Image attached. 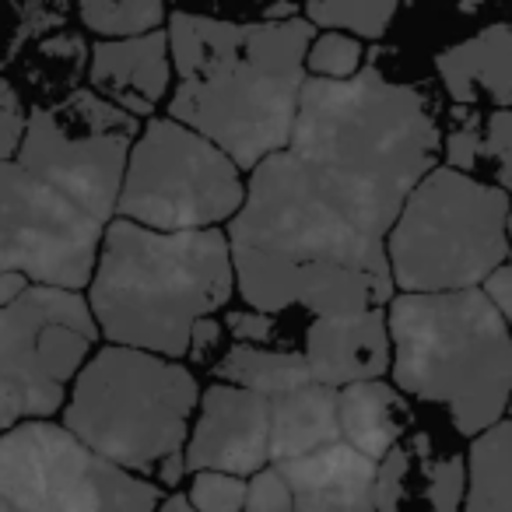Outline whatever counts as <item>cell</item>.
<instances>
[{"mask_svg": "<svg viewBox=\"0 0 512 512\" xmlns=\"http://www.w3.org/2000/svg\"><path fill=\"white\" fill-rule=\"evenodd\" d=\"M267 400H271V463L344 439L337 386L309 379Z\"/></svg>", "mask_w": 512, "mask_h": 512, "instance_id": "ffe728a7", "label": "cell"}, {"mask_svg": "<svg viewBox=\"0 0 512 512\" xmlns=\"http://www.w3.org/2000/svg\"><path fill=\"white\" fill-rule=\"evenodd\" d=\"M397 0H306L313 25L344 29L358 39H379L393 22Z\"/></svg>", "mask_w": 512, "mask_h": 512, "instance_id": "d4e9b609", "label": "cell"}, {"mask_svg": "<svg viewBox=\"0 0 512 512\" xmlns=\"http://www.w3.org/2000/svg\"><path fill=\"white\" fill-rule=\"evenodd\" d=\"M449 99L460 106L512 109V25H491L435 57Z\"/></svg>", "mask_w": 512, "mask_h": 512, "instance_id": "ac0fdd59", "label": "cell"}, {"mask_svg": "<svg viewBox=\"0 0 512 512\" xmlns=\"http://www.w3.org/2000/svg\"><path fill=\"white\" fill-rule=\"evenodd\" d=\"M288 148L309 162L372 228L386 235L404 197L442 148L428 95L376 67L302 81Z\"/></svg>", "mask_w": 512, "mask_h": 512, "instance_id": "3957f363", "label": "cell"}, {"mask_svg": "<svg viewBox=\"0 0 512 512\" xmlns=\"http://www.w3.org/2000/svg\"><path fill=\"white\" fill-rule=\"evenodd\" d=\"M225 330L232 334V341L278 344V313H260V309H246V313H228Z\"/></svg>", "mask_w": 512, "mask_h": 512, "instance_id": "f546056e", "label": "cell"}, {"mask_svg": "<svg viewBox=\"0 0 512 512\" xmlns=\"http://www.w3.org/2000/svg\"><path fill=\"white\" fill-rule=\"evenodd\" d=\"M463 509H512V421L498 418L484 432L470 435Z\"/></svg>", "mask_w": 512, "mask_h": 512, "instance_id": "603a6c76", "label": "cell"}, {"mask_svg": "<svg viewBox=\"0 0 512 512\" xmlns=\"http://www.w3.org/2000/svg\"><path fill=\"white\" fill-rule=\"evenodd\" d=\"M211 369L225 383L246 386V390L264 393V397L285 393L292 386H302L313 379L302 351L267 348V344H253V341H228L221 348V355L211 362Z\"/></svg>", "mask_w": 512, "mask_h": 512, "instance_id": "44dd1931", "label": "cell"}, {"mask_svg": "<svg viewBox=\"0 0 512 512\" xmlns=\"http://www.w3.org/2000/svg\"><path fill=\"white\" fill-rule=\"evenodd\" d=\"M302 355H306L309 376L327 386L386 376L393 365L390 316L383 306L316 316L306 330Z\"/></svg>", "mask_w": 512, "mask_h": 512, "instance_id": "5bb4252c", "label": "cell"}, {"mask_svg": "<svg viewBox=\"0 0 512 512\" xmlns=\"http://www.w3.org/2000/svg\"><path fill=\"white\" fill-rule=\"evenodd\" d=\"M481 288L491 295V302L498 306V313H502L505 323L512 327V260L509 264H498L495 271L481 281Z\"/></svg>", "mask_w": 512, "mask_h": 512, "instance_id": "4dcf8cb0", "label": "cell"}, {"mask_svg": "<svg viewBox=\"0 0 512 512\" xmlns=\"http://www.w3.org/2000/svg\"><path fill=\"white\" fill-rule=\"evenodd\" d=\"M509 260H512V249H509Z\"/></svg>", "mask_w": 512, "mask_h": 512, "instance_id": "8d00e7d4", "label": "cell"}, {"mask_svg": "<svg viewBox=\"0 0 512 512\" xmlns=\"http://www.w3.org/2000/svg\"><path fill=\"white\" fill-rule=\"evenodd\" d=\"M137 134L141 116L88 85L67 92L53 106L32 109L15 158L88 214L109 221Z\"/></svg>", "mask_w": 512, "mask_h": 512, "instance_id": "8fae6325", "label": "cell"}, {"mask_svg": "<svg viewBox=\"0 0 512 512\" xmlns=\"http://www.w3.org/2000/svg\"><path fill=\"white\" fill-rule=\"evenodd\" d=\"M242 169L200 130L151 116L130 148L116 214L151 228H207L239 211Z\"/></svg>", "mask_w": 512, "mask_h": 512, "instance_id": "30bf717a", "label": "cell"}, {"mask_svg": "<svg viewBox=\"0 0 512 512\" xmlns=\"http://www.w3.org/2000/svg\"><path fill=\"white\" fill-rule=\"evenodd\" d=\"M102 228L95 214L25 169L0 162V271H25L39 285L88 288Z\"/></svg>", "mask_w": 512, "mask_h": 512, "instance_id": "7c38bea8", "label": "cell"}, {"mask_svg": "<svg viewBox=\"0 0 512 512\" xmlns=\"http://www.w3.org/2000/svg\"><path fill=\"white\" fill-rule=\"evenodd\" d=\"M393 383L446 411L460 435L505 418L512 397V327L481 285L404 292L386 302Z\"/></svg>", "mask_w": 512, "mask_h": 512, "instance_id": "5b68a950", "label": "cell"}, {"mask_svg": "<svg viewBox=\"0 0 512 512\" xmlns=\"http://www.w3.org/2000/svg\"><path fill=\"white\" fill-rule=\"evenodd\" d=\"M29 285H32V278L25 271H0V306H8L18 295H25Z\"/></svg>", "mask_w": 512, "mask_h": 512, "instance_id": "1f68e13d", "label": "cell"}, {"mask_svg": "<svg viewBox=\"0 0 512 512\" xmlns=\"http://www.w3.org/2000/svg\"><path fill=\"white\" fill-rule=\"evenodd\" d=\"M232 292V249L218 225L151 228L113 214L102 228L88 306L106 341L186 358L193 323L225 309Z\"/></svg>", "mask_w": 512, "mask_h": 512, "instance_id": "277c9868", "label": "cell"}, {"mask_svg": "<svg viewBox=\"0 0 512 512\" xmlns=\"http://www.w3.org/2000/svg\"><path fill=\"white\" fill-rule=\"evenodd\" d=\"M309 43V18L225 22L176 11L169 15L176 74L169 116L211 137L239 169H253L271 151L288 148Z\"/></svg>", "mask_w": 512, "mask_h": 512, "instance_id": "7a4b0ae2", "label": "cell"}, {"mask_svg": "<svg viewBox=\"0 0 512 512\" xmlns=\"http://www.w3.org/2000/svg\"><path fill=\"white\" fill-rule=\"evenodd\" d=\"M505 414H512V397H509V411H505Z\"/></svg>", "mask_w": 512, "mask_h": 512, "instance_id": "e575fe53", "label": "cell"}, {"mask_svg": "<svg viewBox=\"0 0 512 512\" xmlns=\"http://www.w3.org/2000/svg\"><path fill=\"white\" fill-rule=\"evenodd\" d=\"M467 495V460L453 449H442L432 435H404L379 460L376 509H439L453 512Z\"/></svg>", "mask_w": 512, "mask_h": 512, "instance_id": "9a60e30c", "label": "cell"}, {"mask_svg": "<svg viewBox=\"0 0 512 512\" xmlns=\"http://www.w3.org/2000/svg\"><path fill=\"white\" fill-rule=\"evenodd\" d=\"M225 235L235 288L260 313H348L397 295L386 235L372 232L292 148L249 169L246 197Z\"/></svg>", "mask_w": 512, "mask_h": 512, "instance_id": "6da1fadb", "label": "cell"}, {"mask_svg": "<svg viewBox=\"0 0 512 512\" xmlns=\"http://www.w3.org/2000/svg\"><path fill=\"white\" fill-rule=\"evenodd\" d=\"M264 463H271V400L225 379L211 383L186 439V474L214 467L249 477Z\"/></svg>", "mask_w": 512, "mask_h": 512, "instance_id": "4fadbf2b", "label": "cell"}, {"mask_svg": "<svg viewBox=\"0 0 512 512\" xmlns=\"http://www.w3.org/2000/svg\"><path fill=\"white\" fill-rule=\"evenodd\" d=\"M172 495H165L162 491V498H158V509H165V512H176V509H183V512H197L193 509V502H190V491H179V488H169Z\"/></svg>", "mask_w": 512, "mask_h": 512, "instance_id": "d6a6232c", "label": "cell"}, {"mask_svg": "<svg viewBox=\"0 0 512 512\" xmlns=\"http://www.w3.org/2000/svg\"><path fill=\"white\" fill-rule=\"evenodd\" d=\"M88 85L134 116H151L172 88L169 29L99 39L88 57Z\"/></svg>", "mask_w": 512, "mask_h": 512, "instance_id": "2e32d148", "label": "cell"}, {"mask_svg": "<svg viewBox=\"0 0 512 512\" xmlns=\"http://www.w3.org/2000/svg\"><path fill=\"white\" fill-rule=\"evenodd\" d=\"M446 165L463 172H488L498 186L512 190V109H495L488 116H474L470 123L456 127L442 141Z\"/></svg>", "mask_w": 512, "mask_h": 512, "instance_id": "7402d4cb", "label": "cell"}, {"mask_svg": "<svg viewBox=\"0 0 512 512\" xmlns=\"http://www.w3.org/2000/svg\"><path fill=\"white\" fill-rule=\"evenodd\" d=\"M162 491L50 418L0 432V512H144Z\"/></svg>", "mask_w": 512, "mask_h": 512, "instance_id": "ba28073f", "label": "cell"}, {"mask_svg": "<svg viewBox=\"0 0 512 512\" xmlns=\"http://www.w3.org/2000/svg\"><path fill=\"white\" fill-rule=\"evenodd\" d=\"M190 502L197 512H239L246 509V477L232 470H190Z\"/></svg>", "mask_w": 512, "mask_h": 512, "instance_id": "4316f807", "label": "cell"}, {"mask_svg": "<svg viewBox=\"0 0 512 512\" xmlns=\"http://www.w3.org/2000/svg\"><path fill=\"white\" fill-rule=\"evenodd\" d=\"M341 397V435L372 460H383L407 432H411V404L397 383L355 379L337 386Z\"/></svg>", "mask_w": 512, "mask_h": 512, "instance_id": "d6986e66", "label": "cell"}, {"mask_svg": "<svg viewBox=\"0 0 512 512\" xmlns=\"http://www.w3.org/2000/svg\"><path fill=\"white\" fill-rule=\"evenodd\" d=\"M509 190L474 172L428 169L404 197L386 232L393 285L404 292H446L481 285L509 260Z\"/></svg>", "mask_w": 512, "mask_h": 512, "instance_id": "52a82bcc", "label": "cell"}, {"mask_svg": "<svg viewBox=\"0 0 512 512\" xmlns=\"http://www.w3.org/2000/svg\"><path fill=\"white\" fill-rule=\"evenodd\" d=\"M197 400V376L179 358L109 341L74 376L64 425L106 460L179 488Z\"/></svg>", "mask_w": 512, "mask_h": 512, "instance_id": "8992f818", "label": "cell"}, {"mask_svg": "<svg viewBox=\"0 0 512 512\" xmlns=\"http://www.w3.org/2000/svg\"><path fill=\"white\" fill-rule=\"evenodd\" d=\"M99 337L88 295L78 288L32 281L25 295L0 306V432L64 411Z\"/></svg>", "mask_w": 512, "mask_h": 512, "instance_id": "9c48e42d", "label": "cell"}, {"mask_svg": "<svg viewBox=\"0 0 512 512\" xmlns=\"http://www.w3.org/2000/svg\"><path fill=\"white\" fill-rule=\"evenodd\" d=\"M25 120H29V113H25L22 95L15 92V85L8 78H0V162L18 155Z\"/></svg>", "mask_w": 512, "mask_h": 512, "instance_id": "f1b7e54d", "label": "cell"}, {"mask_svg": "<svg viewBox=\"0 0 512 512\" xmlns=\"http://www.w3.org/2000/svg\"><path fill=\"white\" fill-rule=\"evenodd\" d=\"M365 46L344 29H330L327 36H313L306 50V71L320 78H351L362 67Z\"/></svg>", "mask_w": 512, "mask_h": 512, "instance_id": "484cf974", "label": "cell"}, {"mask_svg": "<svg viewBox=\"0 0 512 512\" xmlns=\"http://www.w3.org/2000/svg\"><path fill=\"white\" fill-rule=\"evenodd\" d=\"M288 488L295 495V509L302 512H369L376 509L379 460L365 456L348 439L327 442L309 453L288 456L278 463Z\"/></svg>", "mask_w": 512, "mask_h": 512, "instance_id": "e0dca14e", "label": "cell"}, {"mask_svg": "<svg viewBox=\"0 0 512 512\" xmlns=\"http://www.w3.org/2000/svg\"><path fill=\"white\" fill-rule=\"evenodd\" d=\"M246 509L249 512H288L295 509V495L288 488L278 463H264L246 477Z\"/></svg>", "mask_w": 512, "mask_h": 512, "instance_id": "83f0119b", "label": "cell"}, {"mask_svg": "<svg viewBox=\"0 0 512 512\" xmlns=\"http://www.w3.org/2000/svg\"><path fill=\"white\" fill-rule=\"evenodd\" d=\"M505 235H509V242H512V204H509V214H505Z\"/></svg>", "mask_w": 512, "mask_h": 512, "instance_id": "836d02e7", "label": "cell"}, {"mask_svg": "<svg viewBox=\"0 0 512 512\" xmlns=\"http://www.w3.org/2000/svg\"><path fill=\"white\" fill-rule=\"evenodd\" d=\"M78 18L102 39L162 29L165 0H78Z\"/></svg>", "mask_w": 512, "mask_h": 512, "instance_id": "cb8c5ba5", "label": "cell"}, {"mask_svg": "<svg viewBox=\"0 0 512 512\" xmlns=\"http://www.w3.org/2000/svg\"><path fill=\"white\" fill-rule=\"evenodd\" d=\"M57 4H67V0H57Z\"/></svg>", "mask_w": 512, "mask_h": 512, "instance_id": "d590c367", "label": "cell"}]
</instances>
